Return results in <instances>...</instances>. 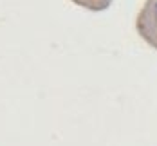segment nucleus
Listing matches in <instances>:
<instances>
[{
	"label": "nucleus",
	"mask_w": 157,
	"mask_h": 146,
	"mask_svg": "<svg viewBox=\"0 0 157 146\" xmlns=\"http://www.w3.org/2000/svg\"><path fill=\"white\" fill-rule=\"evenodd\" d=\"M154 11H155V15H157V2H155V7H154Z\"/></svg>",
	"instance_id": "f257e3e1"
}]
</instances>
